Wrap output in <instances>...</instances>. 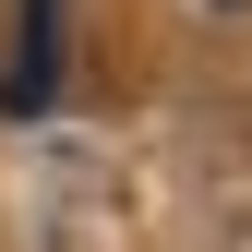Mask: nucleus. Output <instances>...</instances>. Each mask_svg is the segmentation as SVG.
Wrapping results in <instances>:
<instances>
[{
  "instance_id": "1",
  "label": "nucleus",
  "mask_w": 252,
  "mask_h": 252,
  "mask_svg": "<svg viewBox=\"0 0 252 252\" xmlns=\"http://www.w3.org/2000/svg\"><path fill=\"white\" fill-rule=\"evenodd\" d=\"M228 12H240V0H228Z\"/></svg>"
}]
</instances>
